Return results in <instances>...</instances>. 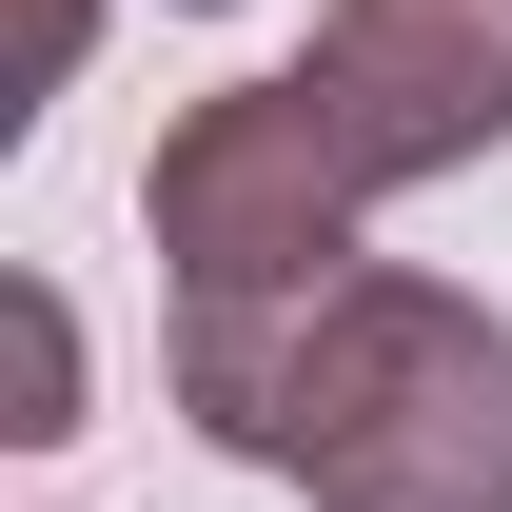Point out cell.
<instances>
[{
	"label": "cell",
	"instance_id": "1",
	"mask_svg": "<svg viewBox=\"0 0 512 512\" xmlns=\"http://www.w3.org/2000/svg\"><path fill=\"white\" fill-rule=\"evenodd\" d=\"M197 434L296 473L316 512H512V316L355 256Z\"/></svg>",
	"mask_w": 512,
	"mask_h": 512
},
{
	"label": "cell",
	"instance_id": "2",
	"mask_svg": "<svg viewBox=\"0 0 512 512\" xmlns=\"http://www.w3.org/2000/svg\"><path fill=\"white\" fill-rule=\"evenodd\" d=\"M355 197L375 178L335 158L316 79H217V99L158 138L138 217H158V276H178V414H217V394L355 276Z\"/></svg>",
	"mask_w": 512,
	"mask_h": 512
},
{
	"label": "cell",
	"instance_id": "3",
	"mask_svg": "<svg viewBox=\"0 0 512 512\" xmlns=\"http://www.w3.org/2000/svg\"><path fill=\"white\" fill-rule=\"evenodd\" d=\"M296 79H316L335 158H355L375 197L473 178V158L512 138V0H335Z\"/></svg>",
	"mask_w": 512,
	"mask_h": 512
},
{
	"label": "cell",
	"instance_id": "4",
	"mask_svg": "<svg viewBox=\"0 0 512 512\" xmlns=\"http://www.w3.org/2000/svg\"><path fill=\"white\" fill-rule=\"evenodd\" d=\"M0 316H20V414H0V434H79V316L40 296V276H20Z\"/></svg>",
	"mask_w": 512,
	"mask_h": 512
}]
</instances>
